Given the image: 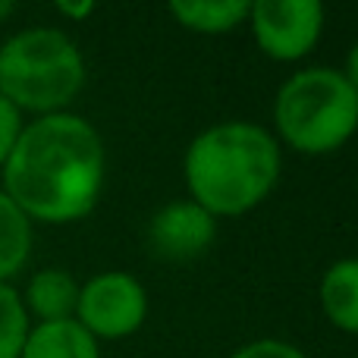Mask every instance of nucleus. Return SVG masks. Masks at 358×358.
Segmentation results:
<instances>
[{"label": "nucleus", "mask_w": 358, "mask_h": 358, "mask_svg": "<svg viewBox=\"0 0 358 358\" xmlns=\"http://www.w3.org/2000/svg\"><path fill=\"white\" fill-rule=\"evenodd\" d=\"M107 151L101 132L73 110L25 123L13 155L0 167V189L31 223H76L104 192Z\"/></svg>", "instance_id": "obj_1"}, {"label": "nucleus", "mask_w": 358, "mask_h": 358, "mask_svg": "<svg viewBox=\"0 0 358 358\" xmlns=\"http://www.w3.org/2000/svg\"><path fill=\"white\" fill-rule=\"evenodd\" d=\"M283 148L252 120L208 126L189 142L182 176L189 195L210 217H242L267 201L280 182Z\"/></svg>", "instance_id": "obj_2"}, {"label": "nucleus", "mask_w": 358, "mask_h": 358, "mask_svg": "<svg viewBox=\"0 0 358 358\" xmlns=\"http://www.w3.org/2000/svg\"><path fill=\"white\" fill-rule=\"evenodd\" d=\"M85 85V57L63 29H22L0 44V94L19 113L69 110Z\"/></svg>", "instance_id": "obj_3"}, {"label": "nucleus", "mask_w": 358, "mask_h": 358, "mask_svg": "<svg viewBox=\"0 0 358 358\" xmlns=\"http://www.w3.org/2000/svg\"><path fill=\"white\" fill-rule=\"evenodd\" d=\"M273 126L299 155H334L358 136V92L334 66L299 69L273 98Z\"/></svg>", "instance_id": "obj_4"}, {"label": "nucleus", "mask_w": 358, "mask_h": 358, "mask_svg": "<svg viewBox=\"0 0 358 358\" xmlns=\"http://www.w3.org/2000/svg\"><path fill=\"white\" fill-rule=\"evenodd\" d=\"M145 317H148V292L132 273L104 271L79 286L76 321L98 343L138 334Z\"/></svg>", "instance_id": "obj_5"}, {"label": "nucleus", "mask_w": 358, "mask_h": 358, "mask_svg": "<svg viewBox=\"0 0 358 358\" xmlns=\"http://www.w3.org/2000/svg\"><path fill=\"white\" fill-rule=\"evenodd\" d=\"M327 22L321 0H255L248 6V29L264 57L296 63L317 48Z\"/></svg>", "instance_id": "obj_6"}, {"label": "nucleus", "mask_w": 358, "mask_h": 358, "mask_svg": "<svg viewBox=\"0 0 358 358\" xmlns=\"http://www.w3.org/2000/svg\"><path fill=\"white\" fill-rule=\"evenodd\" d=\"M217 239V217H210L192 198L164 204L148 223V245L164 261L201 258Z\"/></svg>", "instance_id": "obj_7"}, {"label": "nucleus", "mask_w": 358, "mask_h": 358, "mask_svg": "<svg viewBox=\"0 0 358 358\" xmlns=\"http://www.w3.org/2000/svg\"><path fill=\"white\" fill-rule=\"evenodd\" d=\"M79 286L82 283H76V277L63 267H44V271L31 273L25 292H19V296H22L31 324L69 321V317H76Z\"/></svg>", "instance_id": "obj_8"}, {"label": "nucleus", "mask_w": 358, "mask_h": 358, "mask_svg": "<svg viewBox=\"0 0 358 358\" xmlns=\"http://www.w3.org/2000/svg\"><path fill=\"white\" fill-rule=\"evenodd\" d=\"M321 311L336 330L358 336V258H340L324 271L317 286Z\"/></svg>", "instance_id": "obj_9"}, {"label": "nucleus", "mask_w": 358, "mask_h": 358, "mask_svg": "<svg viewBox=\"0 0 358 358\" xmlns=\"http://www.w3.org/2000/svg\"><path fill=\"white\" fill-rule=\"evenodd\" d=\"M19 358H101V343L76 317L31 324Z\"/></svg>", "instance_id": "obj_10"}, {"label": "nucleus", "mask_w": 358, "mask_h": 358, "mask_svg": "<svg viewBox=\"0 0 358 358\" xmlns=\"http://www.w3.org/2000/svg\"><path fill=\"white\" fill-rule=\"evenodd\" d=\"M248 0H173L170 16L198 35H227L248 22Z\"/></svg>", "instance_id": "obj_11"}, {"label": "nucleus", "mask_w": 358, "mask_h": 358, "mask_svg": "<svg viewBox=\"0 0 358 358\" xmlns=\"http://www.w3.org/2000/svg\"><path fill=\"white\" fill-rule=\"evenodd\" d=\"M31 245H35V223L0 189V283H13V277L25 271Z\"/></svg>", "instance_id": "obj_12"}, {"label": "nucleus", "mask_w": 358, "mask_h": 358, "mask_svg": "<svg viewBox=\"0 0 358 358\" xmlns=\"http://www.w3.org/2000/svg\"><path fill=\"white\" fill-rule=\"evenodd\" d=\"M31 317L13 283H0V358H19L29 340Z\"/></svg>", "instance_id": "obj_13"}, {"label": "nucleus", "mask_w": 358, "mask_h": 358, "mask_svg": "<svg viewBox=\"0 0 358 358\" xmlns=\"http://www.w3.org/2000/svg\"><path fill=\"white\" fill-rule=\"evenodd\" d=\"M229 358H308V355H305L296 343L264 336V340H252V343H245V346H239Z\"/></svg>", "instance_id": "obj_14"}, {"label": "nucleus", "mask_w": 358, "mask_h": 358, "mask_svg": "<svg viewBox=\"0 0 358 358\" xmlns=\"http://www.w3.org/2000/svg\"><path fill=\"white\" fill-rule=\"evenodd\" d=\"M22 129H25V117L3 98V94H0V167H3L6 157L13 155V148H16Z\"/></svg>", "instance_id": "obj_15"}, {"label": "nucleus", "mask_w": 358, "mask_h": 358, "mask_svg": "<svg viewBox=\"0 0 358 358\" xmlns=\"http://www.w3.org/2000/svg\"><path fill=\"white\" fill-rule=\"evenodd\" d=\"M54 10L60 13V16L73 19V22H82V19H88L94 13V3H88V0H82V3H69V0H60V3H54Z\"/></svg>", "instance_id": "obj_16"}, {"label": "nucleus", "mask_w": 358, "mask_h": 358, "mask_svg": "<svg viewBox=\"0 0 358 358\" xmlns=\"http://www.w3.org/2000/svg\"><path fill=\"white\" fill-rule=\"evenodd\" d=\"M340 73L346 76V82L358 92V41L352 44V48H349V54H346V66H343Z\"/></svg>", "instance_id": "obj_17"}, {"label": "nucleus", "mask_w": 358, "mask_h": 358, "mask_svg": "<svg viewBox=\"0 0 358 358\" xmlns=\"http://www.w3.org/2000/svg\"><path fill=\"white\" fill-rule=\"evenodd\" d=\"M13 13H16V3H10V0H0V22H3V19H10Z\"/></svg>", "instance_id": "obj_18"}]
</instances>
